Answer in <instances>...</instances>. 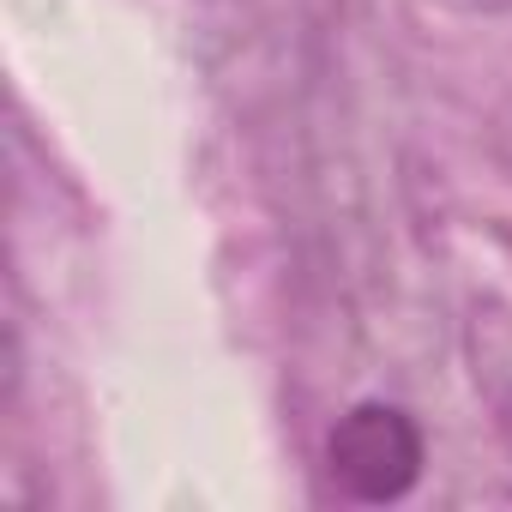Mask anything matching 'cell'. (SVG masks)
<instances>
[{
	"label": "cell",
	"instance_id": "cell-1",
	"mask_svg": "<svg viewBox=\"0 0 512 512\" xmlns=\"http://www.w3.org/2000/svg\"><path fill=\"white\" fill-rule=\"evenodd\" d=\"M422 428L398 410V404H356L338 416L332 440H326V470L338 482L344 500H362V506H386V500H404L416 482H422Z\"/></svg>",
	"mask_w": 512,
	"mask_h": 512
}]
</instances>
